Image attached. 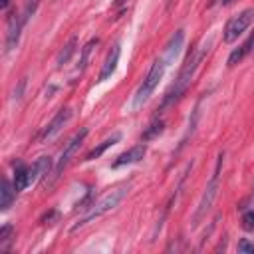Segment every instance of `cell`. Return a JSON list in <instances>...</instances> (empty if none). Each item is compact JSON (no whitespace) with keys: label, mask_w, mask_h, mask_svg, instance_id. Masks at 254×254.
Wrapping results in <instances>:
<instances>
[{"label":"cell","mask_w":254,"mask_h":254,"mask_svg":"<svg viewBox=\"0 0 254 254\" xmlns=\"http://www.w3.org/2000/svg\"><path fill=\"white\" fill-rule=\"evenodd\" d=\"M206 50H208L206 46H196L194 50L189 52V56H187V60H185V64H183V67H181V71H179L175 83L171 85V89H169L167 95L163 97V103H161V107H159L161 111L167 109V107H171L173 103H177V101L185 95V91L189 89V85H190V81H192V77H194V73H196V69H198V65H200V62H202Z\"/></svg>","instance_id":"1"},{"label":"cell","mask_w":254,"mask_h":254,"mask_svg":"<svg viewBox=\"0 0 254 254\" xmlns=\"http://www.w3.org/2000/svg\"><path fill=\"white\" fill-rule=\"evenodd\" d=\"M127 192H129V185H119V187H115V189H111V190H107L99 200H95V202H91L89 204V208H87V212L71 226V230H77V228H81V226H85L87 222H91V220H95V218H99V216H103L105 212H109V210H113L125 196H127Z\"/></svg>","instance_id":"2"},{"label":"cell","mask_w":254,"mask_h":254,"mask_svg":"<svg viewBox=\"0 0 254 254\" xmlns=\"http://www.w3.org/2000/svg\"><path fill=\"white\" fill-rule=\"evenodd\" d=\"M167 67H169V64L165 62V58H163V56L155 60V64L151 65L149 73L143 77L141 85H139V87H137V91H135V97H133V107H135V109H139V107H141V105L151 97V93L157 89L159 81L163 79V75H165Z\"/></svg>","instance_id":"3"},{"label":"cell","mask_w":254,"mask_h":254,"mask_svg":"<svg viewBox=\"0 0 254 254\" xmlns=\"http://www.w3.org/2000/svg\"><path fill=\"white\" fill-rule=\"evenodd\" d=\"M220 165H222V155H218L216 169H214L210 181H208L206 187H204V192H202V196H200L198 208H196V212H194V216H192V224H198V222L206 216V212L210 210V206H212V202H214V198H216V194H218V175H220Z\"/></svg>","instance_id":"4"},{"label":"cell","mask_w":254,"mask_h":254,"mask_svg":"<svg viewBox=\"0 0 254 254\" xmlns=\"http://www.w3.org/2000/svg\"><path fill=\"white\" fill-rule=\"evenodd\" d=\"M252 22H254V8H246V10H242L240 14L232 16V18L226 22L224 32H222V40H224L226 44L236 42V40L248 30V26H250Z\"/></svg>","instance_id":"5"},{"label":"cell","mask_w":254,"mask_h":254,"mask_svg":"<svg viewBox=\"0 0 254 254\" xmlns=\"http://www.w3.org/2000/svg\"><path fill=\"white\" fill-rule=\"evenodd\" d=\"M87 137V129L83 127V129H79L69 141H67V145L64 147V151L60 153V157H58V161H56V167H54V177L58 179L62 173H64V169L71 163V159L75 157V153L79 151V147L83 145V139Z\"/></svg>","instance_id":"6"},{"label":"cell","mask_w":254,"mask_h":254,"mask_svg":"<svg viewBox=\"0 0 254 254\" xmlns=\"http://www.w3.org/2000/svg\"><path fill=\"white\" fill-rule=\"evenodd\" d=\"M145 153H147V147H145V143L133 145L131 149H127V151H123L121 155H117V157H115V161L111 163V167H113V169H117V167H125V165H133V163H139V161L145 157Z\"/></svg>","instance_id":"7"},{"label":"cell","mask_w":254,"mask_h":254,"mask_svg":"<svg viewBox=\"0 0 254 254\" xmlns=\"http://www.w3.org/2000/svg\"><path fill=\"white\" fill-rule=\"evenodd\" d=\"M71 119V109L69 107H62L56 115H54V119L44 127V131H42V141H46V139H52L67 121Z\"/></svg>","instance_id":"8"},{"label":"cell","mask_w":254,"mask_h":254,"mask_svg":"<svg viewBox=\"0 0 254 254\" xmlns=\"http://www.w3.org/2000/svg\"><path fill=\"white\" fill-rule=\"evenodd\" d=\"M119 56H121V46L119 44H113L111 50L105 56V62L101 65V71H99L97 81H105V79H109L113 75V71L117 69V64H119Z\"/></svg>","instance_id":"9"},{"label":"cell","mask_w":254,"mask_h":254,"mask_svg":"<svg viewBox=\"0 0 254 254\" xmlns=\"http://www.w3.org/2000/svg\"><path fill=\"white\" fill-rule=\"evenodd\" d=\"M183 42H185V32H183V30H177V32L169 38V42H167V46H165V52H163V58H165V62H167L169 65L179 58V54H181V50H183Z\"/></svg>","instance_id":"10"},{"label":"cell","mask_w":254,"mask_h":254,"mask_svg":"<svg viewBox=\"0 0 254 254\" xmlns=\"http://www.w3.org/2000/svg\"><path fill=\"white\" fill-rule=\"evenodd\" d=\"M22 26H24L22 16H16V12L10 14V20H8V32H6V52H12V50L18 46Z\"/></svg>","instance_id":"11"},{"label":"cell","mask_w":254,"mask_h":254,"mask_svg":"<svg viewBox=\"0 0 254 254\" xmlns=\"http://www.w3.org/2000/svg\"><path fill=\"white\" fill-rule=\"evenodd\" d=\"M97 44H99V40H97V38H91V40L81 48L79 62H77V65H75V69H73V73H71V79H77V77L83 75V71H85V67H87V64H89V60H91V54H93V50L97 48Z\"/></svg>","instance_id":"12"},{"label":"cell","mask_w":254,"mask_h":254,"mask_svg":"<svg viewBox=\"0 0 254 254\" xmlns=\"http://www.w3.org/2000/svg\"><path fill=\"white\" fill-rule=\"evenodd\" d=\"M252 46H254V34H250L236 50H232L230 52V56H228V60H226V64H228V67H234V65H238L248 54H250V50H252Z\"/></svg>","instance_id":"13"},{"label":"cell","mask_w":254,"mask_h":254,"mask_svg":"<svg viewBox=\"0 0 254 254\" xmlns=\"http://www.w3.org/2000/svg\"><path fill=\"white\" fill-rule=\"evenodd\" d=\"M50 171H52V159L50 157H40L32 167H28V181H30V185L36 183L38 179L46 177Z\"/></svg>","instance_id":"14"},{"label":"cell","mask_w":254,"mask_h":254,"mask_svg":"<svg viewBox=\"0 0 254 254\" xmlns=\"http://www.w3.org/2000/svg\"><path fill=\"white\" fill-rule=\"evenodd\" d=\"M18 190L14 187V183H10V179H2V189H0V208L2 210H8L10 204L14 202Z\"/></svg>","instance_id":"15"},{"label":"cell","mask_w":254,"mask_h":254,"mask_svg":"<svg viewBox=\"0 0 254 254\" xmlns=\"http://www.w3.org/2000/svg\"><path fill=\"white\" fill-rule=\"evenodd\" d=\"M119 139H121V135H119V133H113L111 137H107L105 141H101L97 147H93V149H91V151L85 155V159H83V161H93V159H99V157H101V155H103V153H105V151H107L111 145H115Z\"/></svg>","instance_id":"16"},{"label":"cell","mask_w":254,"mask_h":254,"mask_svg":"<svg viewBox=\"0 0 254 254\" xmlns=\"http://www.w3.org/2000/svg\"><path fill=\"white\" fill-rule=\"evenodd\" d=\"M28 185H30V181H28V167L24 163H16L14 165V187H16V190L20 192Z\"/></svg>","instance_id":"17"},{"label":"cell","mask_w":254,"mask_h":254,"mask_svg":"<svg viewBox=\"0 0 254 254\" xmlns=\"http://www.w3.org/2000/svg\"><path fill=\"white\" fill-rule=\"evenodd\" d=\"M75 46H77V38L75 36H71L69 40H67V44L62 48V52L58 54V60H56V64H58V67H62L64 64H67L69 62V58H71V54L75 52Z\"/></svg>","instance_id":"18"},{"label":"cell","mask_w":254,"mask_h":254,"mask_svg":"<svg viewBox=\"0 0 254 254\" xmlns=\"http://www.w3.org/2000/svg\"><path fill=\"white\" fill-rule=\"evenodd\" d=\"M163 129H165V121H163V119H153V121L149 123V127L143 131L141 139H143V141H151V139H155L157 135H161Z\"/></svg>","instance_id":"19"},{"label":"cell","mask_w":254,"mask_h":254,"mask_svg":"<svg viewBox=\"0 0 254 254\" xmlns=\"http://www.w3.org/2000/svg\"><path fill=\"white\" fill-rule=\"evenodd\" d=\"M14 240V226L4 224L0 230V250H10V244Z\"/></svg>","instance_id":"20"},{"label":"cell","mask_w":254,"mask_h":254,"mask_svg":"<svg viewBox=\"0 0 254 254\" xmlns=\"http://www.w3.org/2000/svg\"><path fill=\"white\" fill-rule=\"evenodd\" d=\"M38 4H40V0H26L24 2V10H22V22L24 24L34 16V12L38 10Z\"/></svg>","instance_id":"21"},{"label":"cell","mask_w":254,"mask_h":254,"mask_svg":"<svg viewBox=\"0 0 254 254\" xmlns=\"http://www.w3.org/2000/svg\"><path fill=\"white\" fill-rule=\"evenodd\" d=\"M242 226L244 230H254V210H246L242 214Z\"/></svg>","instance_id":"22"},{"label":"cell","mask_w":254,"mask_h":254,"mask_svg":"<svg viewBox=\"0 0 254 254\" xmlns=\"http://www.w3.org/2000/svg\"><path fill=\"white\" fill-rule=\"evenodd\" d=\"M238 252H244V254H254V242H250L248 238H242L238 242Z\"/></svg>","instance_id":"23"},{"label":"cell","mask_w":254,"mask_h":254,"mask_svg":"<svg viewBox=\"0 0 254 254\" xmlns=\"http://www.w3.org/2000/svg\"><path fill=\"white\" fill-rule=\"evenodd\" d=\"M234 0H214V4L216 6H226V4H232Z\"/></svg>","instance_id":"24"},{"label":"cell","mask_w":254,"mask_h":254,"mask_svg":"<svg viewBox=\"0 0 254 254\" xmlns=\"http://www.w3.org/2000/svg\"><path fill=\"white\" fill-rule=\"evenodd\" d=\"M8 4H10V0H0V8H2V10H6Z\"/></svg>","instance_id":"25"},{"label":"cell","mask_w":254,"mask_h":254,"mask_svg":"<svg viewBox=\"0 0 254 254\" xmlns=\"http://www.w3.org/2000/svg\"><path fill=\"white\" fill-rule=\"evenodd\" d=\"M173 2H175V0H169V4H173Z\"/></svg>","instance_id":"26"}]
</instances>
